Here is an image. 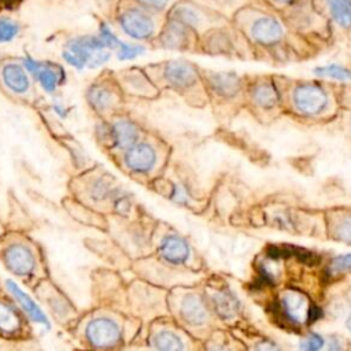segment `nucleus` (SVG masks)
Listing matches in <instances>:
<instances>
[{
	"instance_id": "1",
	"label": "nucleus",
	"mask_w": 351,
	"mask_h": 351,
	"mask_svg": "<svg viewBox=\"0 0 351 351\" xmlns=\"http://www.w3.org/2000/svg\"><path fill=\"white\" fill-rule=\"evenodd\" d=\"M292 103L302 115H319L329 106V95L319 84L304 82L295 88Z\"/></svg>"
},
{
	"instance_id": "2",
	"label": "nucleus",
	"mask_w": 351,
	"mask_h": 351,
	"mask_svg": "<svg viewBox=\"0 0 351 351\" xmlns=\"http://www.w3.org/2000/svg\"><path fill=\"white\" fill-rule=\"evenodd\" d=\"M122 32L134 40H148L155 33V22L149 14L141 8H128L119 15Z\"/></svg>"
},
{
	"instance_id": "3",
	"label": "nucleus",
	"mask_w": 351,
	"mask_h": 351,
	"mask_svg": "<svg viewBox=\"0 0 351 351\" xmlns=\"http://www.w3.org/2000/svg\"><path fill=\"white\" fill-rule=\"evenodd\" d=\"M86 337L88 340L100 348H110L115 346L121 339V330L119 326L115 324V321L100 317L92 319L86 326Z\"/></svg>"
},
{
	"instance_id": "4",
	"label": "nucleus",
	"mask_w": 351,
	"mask_h": 351,
	"mask_svg": "<svg viewBox=\"0 0 351 351\" xmlns=\"http://www.w3.org/2000/svg\"><path fill=\"white\" fill-rule=\"evenodd\" d=\"M123 163L128 170L137 174H145L151 171L156 163V151L149 143L137 141L125 151Z\"/></svg>"
},
{
	"instance_id": "5",
	"label": "nucleus",
	"mask_w": 351,
	"mask_h": 351,
	"mask_svg": "<svg viewBox=\"0 0 351 351\" xmlns=\"http://www.w3.org/2000/svg\"><path fill=\"white\" fill-rule=\"evenodd\" d=\"M163 77L170 86L185 89L196 82L197 71L189 62L169 60L163 67Z\"/></svg>"
},
{
	"instance_id": "6",
	"label": "nucleus",
	"mask_w": 351,
	"mask_h": 351,
	"mask_svg": "<svg viewBox=\"0 0 351 351\" xmlns=\"http://www.w3.org/2000/svg\"><path fill=\"white\" fill-rule=\"evenodd\" d=\"M250 33L256 43L270 45L278 43L282 38L284 27L274 16L263 15L252 22Z\"/></svg>"
},
{
	"instance_id": "7",
	"label": "nucleus",
	"mask_w": 351,
	"mask_h": 351,
	"mask_svg": "<svg viewBox=\"0 0 351 351\" xmlns=\"http://www.w3.org/2000/svg\"><path fill=\"white\" fill-rule=\"evenodd\" d=\"M280 307L284 315L293 324H302L308 318L310 304L307 298L293 289L282 293L280 300Z\"/></svg>"
},
{
	"instance_id": "8",
	"label": "nucleus",
	"mask_w": 351,
	"mask_h": 351,
	"mask_svg": "<svg viewBox=\"0 0 351 351\" xmlns=\"http://www.w3.org/2000/svg\"><path fill=\"white\" fill-rule=\"evenodd\" d=\"M7 267L16 276H27L34 267V256L32 251L21 244L11 245L4 254Z\"/></svg>"
},
{
	"instance_id": "9",
	"label": "nucleus",
	"mask_w": 351,
	"mask_h": 351,
	"mask_svg": "<svg viewBox=\"0 0 351 351\" xmlns=\"http://www.w3.org/2000/svg\"><path fill=\"white\" fill-rule=\"evenodd\" d=\"M138 140V129L129 119H118L110 125V141L122 151L134 145Z\"/></svg>"
},
{
	"instance_id": "10",
	"label": "nucleus",
	"mask_w": 351,
	"mask_h": 351,
	"mask_svg": "<svg viewBox=\"0 0 351 351\" xmlns=\"http://www.w3.org/2000/svg\"><path fill=\"white\" fill-rule=\"evenodd\" d=\"M159 252L166 262L171 265H181L189 258V245L182 237L177 234H167L159 245Z\"/></svg>"
},
{
	"instance_id": "11",
	"label": "nucleus",
	"mask_w": 351,
	"mask_h": 351,
	"mask_svg": "<svg viewBox=\"0 0 351 351\" xmlns=\"http://www.w3.org/2000/svg\"><path fill=\"white\" fill-rule=\"evenodd\" d=\"M3 84L14 93H26L30 88V78L26 69L19 63H7L1 69Z\"/></svg>"
},
{
	"instance_id": "12",
	"label": "nucleus",
	"mask_w": 351,
	"mask_h": 351,
	"mask_svg": "<svg viewBox=\"0 0 351 351\" xmlns=\"http://www.w3.org/2000/svg\"><path fill=\"white\" fill-rule=\"evenodd\" d=\"M5 285L10 291V293L14 296V299L18 302V304L22 307V310L25 311V314L34 322L37 324H41V325H45L47 328L49 326V322L45 317V314L43 313V310L38 307V304L25 292L22 291L14 281L11 280H7L5 281Z\"/></svg>"
},
{
	"instance_id": "13",
	"label": "nucleus",
	"mask_w": 351,
	"mask_h": 351,
	"mask_svg": "<svg viewBox=\"0 0 351 351\" xmlns=\"http://www.w3.org/2000/svg\"><path fill=\"white\" fill-rule=\"evenodd\" d=\"M180 315L186 324L193 326L203 325L208 317L203 300L196 295L184 296L180 306Z\"/></svg>"
},
{
	"instance_id": "14",
	"label": "nucleus",
	"mask_w": 351,
	"mask_h": 351,
	"mask_svg": "<svg viewBox=\"0 0 351 351\" xmlns=\"http://www.w3.org/2000/svg\"><path fill=\"white\" fill-rule=\"evenodd\" d=\"M211 89L221 96H232L240 88V77L233 71H218L210 75Z\"/></svg>"
},
{
	"instance_id": "15",
	"label": "nucleus",
	"mask_w": 351,
	"mask_h": 351,
	"mask_svg": "<svg viewBox=\"0 0 351 351\" xmlns=\"http://www.w3.org/2000/svg\"><path fill=\"white\" fill-rule=\"evenodd\" d=\"M160 41L165 48L184 49L189 41L188 27L174 21H170V23L166 26L160 36Z\"/></svg>"
},
{
	"instance_id": "16",
	"label": "nucleus",
	"mask_w": 351,
	"mask_h": 351,
	"mask_svg": "<svg viewBox=\"0 0 351 351\" xmlns=\"http://www.w3.org/2000/svg\"><path fill=\"white\" fill-rule=\"evenodd\" d=\"M251 97L254 103L262 108H273L278 104L280 95L271 82H258L251 89Z\"/></svg>"
},
{
	"instance_id": "17",
	"label": "nucleus",
	"mask_w": 351,
	"mask_h": 351,
	"mask_svg": "<svg viewBox=\"0 0 351 351\" xmlns=\"http://www.w3.org/2000/svg\"><path fill=\"white\" fill-rule=\"evenodd\" d=\"M170 21H174L177 23L184 25L188 29H192L202 25L203 16L196 7L191 4H180L173 7V10L170 11Z\"/></svg>"
},
{
	"instance_id": "18",
	"label": "nucleus",
	"mask_w": 351,
	"mask_h": 351,
	"mask_svg": "<svg viewBox=\"0 0 351 351\" xmlns=\"http://www.w3.org/2000/svg\"><path fill=\"white\" fill-rule=\"evenodd\" d=\"M213 304L218 315L222 318H232L237 314L240 308L239 299L228 289L218 291L213 295Z\"/></svg>"
},
{
	"instance_id": "19",
	"label": "nucleus",
	"mask_w": 351,
	"mask_h": 351,
	"mask_svg": "<svg viewBox=\"0 0 351 351\" xmlns=\"http://www.w3.org/2000/svg\"><path fill=\"white\" fill-rule=\"evenodd\" d=\"M22 326L21 315L7 302H0V332L3 335L12 336L19 332Z\"/></svg>"
},
{
	"instance_id": "20",
	"label": "nucleus",
	"mask_w": 351,
	"mask_h": 351,
	"mask_svg": "<svg viewBox=\"0 0 351 351\" xmlns=\"http://www.w3.org/2000/svg\"><path fill=\"white\" fill-rule=\"evenodd\" d=\"M88 100L95 110L104 111L114 106L115 95L107 86L93 85L88 92Z\"/></svg>"
},
{
	"instance_id": "21",
	"label": "nucleus",
	"mask_w": 351,
	"mask_h": 351,
	"mask_svg": "<svg viewBox=\"0 0 351 351\" xmlns=\"http://www.w3.org/2000/svg\"><path fill=\"white\" fill-rule=\"evenodd\" d=\"M332 19L340 27L351 26V0H326Z\"/></svg>"
},
{
	"instance_id": "22",
	"label": "nucleus",
	"mask_w": 351,
	"mask_h": 351,
	"mask_svg": "<svg viewBox=\"0 0 351 351\" xmlns=\"http://www.w3.org/2000/svg\"><path fill=\"white\" fill-rule=\"evenodd\" d=\"M36 78L41 84L43 89H45L47 92H53L63 81V71L60 69L56 70L49 63H43V67L40 69Z\"/></svg>"
},
{
	"instance_id": "23",
	"label": "nucleus",
	"mask_w": 351,
	"mask_h": 351,
	"mask_svg": "<svg viewBox=\"0 0 351 351\" xmlns=\"http://www.w3.org/2000/svg\"><path fill=\"white\" fill-rule=\"evenodd\" d=\"M152 347L155 351H182L184 346L181 339L170 332V330H160L152 339Z\"/></svg>"
},
{
	"instance_id": "24",
	"label": "nucleus",
	"mask_w": 351,
	"mask_h": 351,
	"mask_svg": "<svg viewBox=\"0 0 351 351\" xmlns=\"http://www.w3.org/2000/svg\"><path fill=\"white\" fill-rule=\"evenodd\" d=\"M314 74L318 77L324 78H330V80H337V81H348L351 80V70L340 66V64H326V66H319L314 69Z\"/></svg>"
},
{
	"instance_id": "25",
	"label": "nucleus",
	"mask_w": 351,
	"mask_h": 351,
	"mask_svg": "<svg viewBox=\"0 0 351 351\" xmlns=\"http://www.w3.org/2000/svg\"><path fill=\"white\" fill-rule=\"evenodd\" d=\"M145 52V48L140 44H132V43H123L121 41L119 47L117 48V56L119 60H132L138 58Z\"/></svg>"
},
{
	"instance_id": "26",
	"label": "nucleus",
	"mask_w": 351,
	"mask_h": 351,
	"mask_svg": "<svg viewBox=\"0 0 351 351\" xmlns=\"http://www.w3.org/2000/svg\"><path fill=\"white\" fill-rule=\"evenodd\" d=\"M19 33V26L10 18H0V43L12 41Z\"/></svg>"
},
{
	"instance_id": "27",
	"label": "nucleus",
	"mask_w": 351,
	"mask_h": 351,
	"mask_svg": "<svg viewBox=\"0 0 351 351\" xmlns=\"http://www.w3.org/2000/svg\"><path fill=\"white\" fill-rule=\"evenodd\" d=\"M97 37L100 38V41L103 43V45L107 49H117L119 47V44H121V40L117 37V34L112 32V29L108 25H106V23H103L100 26Z\"/></svg>"
},
{
	"instance_id": "28",
	"label": "nucleus",
	"mask_w": 351,
	"mask_h": 351,
	"mask_svg": "<svg viewBox=\"0 0 351 351\" xmlns=\"http://www.w3.org/2000/svg\"><path fill=\"white\" fill-rule=\"evenodd\" d=\"M335 237L343 243L351 244V215H346L337 222L335 228Z\"/></svg>"
},
{
	"instance_id": "29",
	"label": "nucleus",
	"mask_w": 351,
	"mask_h": 351,
	"mask_svg": "<svg viewBox=\"0 0 351 351\" xmlns=\"http://www.w3.org/2000/svg\"><path fill=\"white\" fill-rule=\"evenodd\" d=\"M322 347H324V339L317 333H310L299 344L300 351H319Z\"/></svg>"
},
{
	"instance_id": "30",
	"label": "nucleus",
	"mask_w": 351,
	"mask_h": 351,
	"mask_svg": "<svg viewBox=\"0 0 351 351\" xmlns=\"http://www.w3.org/2000/svg\"><path fill=\"white\" fill-rule=\"evenodd\" d=\"M111 193V186L101 181V180H97L93 185H92V189H90V196L95 199V200H103L106 196H108Z\"/></svg>"
},
{
	"instance_id": "31",
	"label": "nucleus",
	"mask_w": 351,
	"mask_h": 351,
	"mask_svg": "<svg viewBox=\"0 0 351 351\" xmlns=\"http://www.w3.org/2000/svg\"><path fill=\"white\" fill-rule=\"evenodd\" d=\"M332 271L335 273H343L351 270V254L339 255L332 262Z\"/></svg>"
},
{
	"instance_id": "32",
	"label": "nucleus",
	"mask_w": 351,
	"mask_h": 351,
	"mask_svg": "<svg viewBox=\"0 0 351 351\" xmlns=\"http://www.w3.org/2000/svg\"><path fill=\"white\" fill-rule=\"evenodd\" d=\"M126 82L128 85L134 90V92H144L145 89H149V85L148 82L144 80V77L138 73H134L132 75H129L126 78Z\"/></svg>"
},
{
	"instance_id": "33",
	"label": "nucleus",
	"mask_w": 351,
	"mask_h": 351,
	"mask_svg": "<svg viewBox=\"0 0 351 351\" xmlns=\"http://www.w3.org/2000/svg\"><path fill=\"white\" fill-rule=\"evenodd\" d=\"M170 197L178 203V204H185L189 202V196H188V192L186 189L182 186V185H174L171 188V192H170Z\"/></svg>"
},
{
	"instance_id": "34",
	"label": "nucleus",
	"mask_w": 351,
	"mask_h": 351,
	"mask_svg": "<svg viewBox=\"0 0 351 351\" xmlns=\"http://www.w3.org/2000/svg\"><path fill=\"white\" fill-rule=\"evenodd\" d=\"M62 56H63V59H64L71 67H74V69H77V70H82V69L85 67V63H84L75 53H73V52L69 51V49H64L63 53H62Z\"/></svg>"
},
{
	"instance_id": "35",
	"label": "nucleus",
	"mask_w": 351,
	"mask_h": 351,
	"mask_svg": "<svg viewBox=\"0 0 351 351\" xmlns=\"http://www.w3.org/2000/svg\"><path fill=\"white\" fill-rule=\"evenodd\" d=\"M138 3H140L143 7L148 8V10H152V11H162V10H165V8L169 5L170 0H138Z\"/></svg>"
},
{
	"instance_id": "36",
	"label": "nucleus",
	"mask_w": 351,
	"mask_h": 351,
	"mask_svg": "<svg viewBox=\"0 0 351 351\" xmlns=\"http://www.w3.org/2000/svg\"><path fill=\"white\" fill-rule=\"evenodd\" d=\"M23 67L26 69L27 73H30L32 75L37 77L40 69L43 67V62H38V60L33 59L32 56H27V58L23 59Z\"/></svg>"
},
{
	"instance_id": "37",
	"label": "nucleus",
	"mask_w": 351,
	"mask_h": 351,
	"mask_svg": "<svg viewBox=\"0 0 351 351\" xmlns=\"http://www.w3.org/2000/svg\"><path fill=\"white\" fill-rule=\"evenodd\" d=\"M256 351H281L280 347L277 344H274L270 340H263L261 343H258L256 346Z\"/></svg>"
},
{
	"instance_id": "38",
	"label": "nucleus",
	"mask_w": 351,
	"mask_h": 351,
	"mask_svg": "<svg viewBox=\"0 0 351 351\" xmlns=\"http://www.w3.org/2000/svg\"><path fill=\"white\" fill-rule=\"evenodd\" d=\"M52 108H53L55 114H56L58 117H60V118H64V117L67 115V110H66L64 106H62V103H53Z\"/></svg>"
},
{
	"instance_id": "39",
	"label": "nucleus",
	"mask_w": 351,
	"mask_h": 351,
	"mask_svg": "<svg viewBox=\"0 0 351 351\" xmlns=\"http://www.w3.org/2000/svg\"><path fill=\"white\" fill-rule=\"evenodd\" d=\"M207 351H228V348H225V347L221 346V344H211V346L207 348Z\"/></svg>"
},
{
	"instance_id": "40",
	"label": "nucleus",
	"mask_w": 351,
	"mask_h": 351,
	"mask_svg": "<svg viewBox=\"0 0 351 351\" xmlns=\"http://www.w3.org/2000/svg\"><path fill=\"white\" fill-rule=\"evenodd\" d=\"M346 325H347V329L351 332V313L348 314V318H347V321H346Z\"/></svg>"
},
{
	"instance_id": "41",
	"label": "nucleus",
	"mask_w": 351,
	"mask_h": 351,
	"mask_svg": "<svg viewBox=\"0 0 351 351\" xmlns=\"http://www.w3.org/2000/svg\"><path fill=\"white\" fill-rule=\"evenodd\" d=\"M274 1L281 3V4H287V3H291V1H293V0H274Z\"/></svg>"
},
{
	"instance_id": "42",
	"label": "nucleus",
	"mask_w": 351,
	"mask_h": 351,
	"mask_svg": "<svg viewBox=\"0 0 351 351\" xmlns=\"http://www.w3.org/2000/svg\"><path fill=\"white\" fill-rule=\"evenodd\" d=\"M85 351H88V350H85Z\"/></svg>"
}]
</instances>
